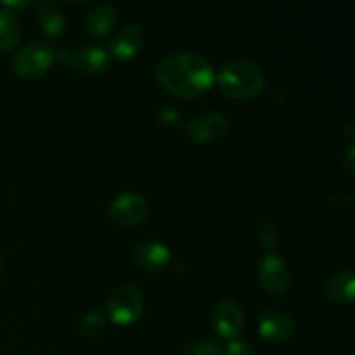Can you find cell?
I'll list each match as a JSON object with an SVG mask.
<instances>
[{
  "instance_id": "6da1fadb",
  "label": "cell",
  "mask_w": 355,
  "mask_h": 355,
  "mask_svg": "<svg viewBox=\"0 0 355 355\" xmlns=\"http://www.w3.org/2000/svg\"><path fill=\"white\" fill-rule=\"evenodd\" d=\"M155 76L159 85L172 96L182 99H198L214 87V66L196 52H179L158 62Z\"/></svg>"
},
{
  "instance_id": "7a4b0ae2",
  "label": "cell",
  "mask_w": 355,
  "mask_h": 355,
  "mask_svg": "<svg viewBox=\"0 0 355 355\" xmlns=\"http://www.w3.org/2000/svg\"><path fill=\"white\" fill-rule=\"evenodd\" d=\"M215 82L229 99L252 101L262 94L266 87V75L255 62L238 59L225 64L215 76Z\"/></svg>"
},
{
  "instance_id": "3957f363",
  "label": "cell",
  "mask_w": 355,
  "mask_h": 355,
  "mask_svg": "<svg viewBox=\"0 0 355 355\" xmlns=\"http://www.w3.org/2000/svg\"><path fill=\"white\" fill-rule=\"evenodd\" d=\"M107 319L116 326H130L144 312V295L134 284H123L111 293L107 300Z\"/></svg>"
},
{
  "instance_id": "277c9868",
  "label": "cell",
  "mask_w": 355,
  "mask_h": 355,
  "mask_svg": "<svg viewBox=\"0 0 355 355\" xmlns=\"http://www.w3.org/2000/svg\"><path fill=\"white\" fill-rule=\"evenodd\" d=\"M54 51L45 42H30L16 54L12 69L21 80H37L44 76L54 64Z\"/></svg>"
},
{
  "instance_id": "5b68a950",
  "label": "cell",
  "mask_w": 355,
  "mask_h": 355,
  "mask_svg": "<svg viewBox=\"0 0 355 355\" xmlns=\"http://www.w3.org/2000/svg\"><path fill=\"white\" fill-rule=\"evenodd\" d=\"M257 276H259L260 286H262V290L269 297L279 298L283 295H286L288 290H290V267H288L286 260L283 257L276 255V253H267L260 260Z\"/></svg>"
},
{
  "instance_id": "8992f818",
  "label": "cell",
  "mask_w": 355,
  "mask_h": 355,
  "mask_svg": "<svg viewBox=\"0 0 355 355\" xmlns=\"http://www.w3.org/2000/svg\"><path fill=\"white\" fill-rule=\"evenodd\" d=\"M54 61L64 62L82 75H97L106 69L110 58L104 49L97 47V45H85L73 52L66 51V49L54 51Z\"/></svg>"
},
{
  "instance_id": "52a82bcc",
  "label": "cell",
  "mask_w": 355,
  "mask_h": 355,
  "mask_svg": "<svg viewBox=\"0 0 355 355\" xmlns=\"http://www.w3.org/2000/svg\"><path fill=\"white\" fill-rule=\"evenodd\" d=\"M110 217L111 220L116 222L123 227H134V225L142 224L149 214V205L144 196L132 191L120 193L110 203Z\"/></svg>"
},
{
  "instance_id": "ba28073f",
  "label": "cell",
  "mask_w": 355,
  "mask_h": 355,
  "mask_svg": "<svg viewBox=\"0 0 355 355\" xmlns=\"http://www.w3.org/2000/svg\"><path fill=\"white\" fill-rule=\"evenodd\" d=\"M229 120L217 111H207L191 118L186 125V134L196 144H214L225 137Z\"/></svg>"
},
{
  "instance_id": "9c48e42d",
  "label": "cell",
  "mask_w": 355,
  "mask_h": 355,
  "mask_svg": "<svg viewBox=\"0 0 355 355\" xmlns=\"http://www.w3.org/2000/svg\"><path fill=\"white\" fill-rule=\"evenodd\" d=\"M214 328L222 338L236 340L245 328V312L234 300H220L211 312Z\"/></svg>"
},
{
  "instance_id": "30bf717a",
  "label": "cell",
  "mask_w": 355,
  "mask_h": 355,
  "mask_svg": "<svg viewBox=\"0 0 355 355\" xmlns=\"http://www.w3.org/2000/svg\"><path fill=\"white\" fill-rule=\"evenodd\" d=\"M146 40V30L141 23H130L121 28L107 45V55L116 61H128L135 58Z\"/></svg>"
},
{
  "instance_id": "8fae6325",
  "label": "cell",
  "mask_w": 355,
  "mask_h": 355,
  "mask_svg": "<svg viewBox=\"0 0 355 355\" xmlns=\"http://www.w3.org/2000/svg\"><path fill=\"white\" fill-rule=\"evenodd\" d=\"M297 333V324L291 315L279 311L263 312L259 319V335L266 342L284 343L290 342Z\"/></svg>"
},
{
  "instance_id": "7c38bea8",
  "label": "cell",
  "mask_w": 355,
  "mask_h": 355,
  "mask_svg": "<svg viewBox=\"0 0 355 355\" xmlns=\"http://www.w3.org/2000/svg\"><path fill=\"white\" fill-rule=\"evenodd\" d=\"M132 260L137 267L148 272H159V270L166 269V266L172 260V253H170L168 246L158 241H148L141 243L132 250Z\"/></svg>"
},
{
  "instance_id": "4fadbf2b",
  "label": "cell",
  "mask_w": 355,
  "mask_h": 355,
  "mask_svg": "<svg viewBox=\"0 0 355 355\" xmlns=\"http://www.w3.org/2000/svg\"><path fill=\"white\" fill-rule=\"evenodd\" d=\"M116 9L111 3L101 2L96 3L92 9L87 10L85 19H83V26H85L87 33L90 37H106L113 26L116 24Z\"/></svg>"
},
{
  "instance_id": "5bb4252c",
  "label": "cell",
  "mask_w": 355,
  "mask_h": 355,
  "mask_svg": "<svg viewBox=\"0 0 355 355\" xmlns=\"http://www.w3.org/2000/svg\"><path fill=\"white\" fill-rule=\"evenodd\" d=\"M324 293L333 304L350 305L355 298V276L352 270H342L326 283Z\"/></svg>"
},
{
  "instance_id": "9a60e30c",
  "label": "cell",
  "mask_w": 355,
  "mask_h": 355,
  "mask_svg": "<svg viewBox=\"0 0 355 355\" xmlns=\"http://www.w3.org/2000/svg\"><path fill=\"white\" fill-rule=\"evenodd\" d=\"M37 21L40 24L42 31L49 38H59L62 35V31H64V14H62L61 7L55 2H51V0H45V2L38 3Z\"/></svg>"
},
{
  "instance_id": "2e32d148",
  "label": "cell",
  "mask_w": 355,
  "mask_h": 355,
  "mask_svg": "<svg viewBox=\"0 0 355 355\" xmlns=\"http://www.w3.org/2000/svg\"><path fill=\"white\" fill-rule=\"evenodd\" d=\"M21 40V28L16 16L0 7V51H12Z\"/></svg>"
},
{
  "instance_id": "e0dca14e",
  "label": "cell",
  "mask_w": 355,
  "mask_h": 355,
  "mask_svg": "<svg viewBox=\"0 0 355 355\" xmlns=\"http://www.w3.org/2000/svg\"><path fill=\"white\" fill-rule=\"evenodd\" d=\"M259 239L260 245L266 250H272L277 245V229L276 222L270 217H263L259 224Z\"/></svg>"
},
{
  "instance_id": "ac0fdd59",
  "label": "cell",
  "mask_w": 355,
  "mask_h": 355,
  "mask_svg": "<svg viewBox=\"0 0 355 355\" xmlns=\"http://www.w3.org/2000/svg\"><path fill=\"white\" fill-rule=\"evenodd\" d=\"M104 329V315L101 312H90V314L85 315L82 322V331L85 335L94 336L99 335L101 331Z\"/></svg>"
},
{
  "instance_id": "d6986e66",
  "label": "cell",
  "mask_w": 355,
  "mask_h": 355,
  "mask_svg": "<svg viewBox=\"0 0 355 355\" xmlns=\"http://www.w3.org/2000/svg\"><path fill=\"white\" fill-rule=\"evenodd\" d=\"M187 355H224V350L220 345L211 340H203V342L193 343L187 350Z\"/></svg>"
},
{
  "instance_id": "ffe728a7",
  "label": "cell",
  "mask_w": 355,
  "mask_h": 355,
  "mask_svg": "<svg viewBox=\"0 0 355 355\" xmlns=\"http://www.w3.org/2000/svg\"><path fill=\"white\" fill-rule=\"evenodd\" d=\"M224 355H253V347L245 340L236 338L225 345Z\"/></svg>"
},
{
  "instance_id": "44dd1931",
  "label": "cell",
  "mask_w": 355,
  "mask_h": 355,
  "mask_svg": "<svg viewBox=\"0 0 355 355\" xmlns=\"http://www.w3.org/2000/svg\"><path fill=\"white\" fill-rule=\"evenodd\" d=\"M355 146L350 144L349 149H347L345 156H343V168H345L347 175L352 179V177L355 175Z\"/></svg>"
},
{
  "instance_id": "7402d4cb",
  "label": "cell",
  "mask_w": 355,
  "mask_h": 355,
  "mask_svg": "<svg viewBox=\"0 0 355 355\" xmlns=\"http://www.w3.org/2000/svg\"><path fill=\"white\" fill-rule=\"evenodd\" d=\"M3 6L7 7V9H10V7H16V9H23V7H28L30 6V2H24V3H17V2H6Z\"/></svg>"
},
{
  "instance_id": "603a6c76",
  "label": "cell",
  "mask_w": 355,
  "mask_h": 355,
  "mask_svg": "<svg viewBox=\"0 0 355 355\" xmlns=\"http://www.w3.org/2000/svg\"><path fill=\"white\" fill-rule=\"evenodd\" d=\"M0 267H2V259H0Z\"/></svg>"
}]
</instances>
